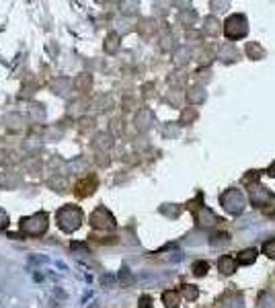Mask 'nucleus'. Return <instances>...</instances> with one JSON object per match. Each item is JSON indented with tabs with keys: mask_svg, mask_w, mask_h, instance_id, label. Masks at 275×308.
<instances>
[{
	"mask_svg": "<svg viewBox=\"0 0 275 308\" xmlns=\"http://www.w3.org/2000/svg\"><path fill=\"white\" fill-rule=\"evenodd\" d=\"M220 204H222V207L228 214L238 216V214L244 212L246 198H244V193L240 189H228V191H224L222 195H220Z\"/></svg>",
	"mask_w": 275,
	"mask_h": 308,
	"instance_id": "1",
	"label": "nucleus"
},
{
	"mask_svg": "<svg viewBox=\"0 0 275 308\" xmlns=\"http://www.w3.org/2000/svg\"><path fill=\"white\" fill-rule=\"evenodd\" d=\"M224 35L228 39H240L249 33V23H246V17L244 15H232L224 21Z\"/></svg>",
	"mask_w": 275,
	"mask_h": 308,
	"instance_id": "2",
	"label": "nucleus"
},
{
	"mask_svg": "<svg viewBox=\"0 0 275 308\" xmlns=\"http://www.w3.org/2000/svg\"><path fill=\"white\" fill-rule=\"evenodd\" d=\"M80 222H82V214H80V209L74 207V205H66L58 212V224H60V228L66 230V232L76 230L80 226Z\"/></svg>",
	"mask_w": 275,
	"mask_h": 308,
	"instance_id": "3",
	"label": "nucleus"
},
{
	"mask_svg": "<svg viewBox=\"0 0 275 308\" xmlns=\"http://www.w3.org/2000/svg\"><path fill=\"white\" fill-rule=\"evenodd\" d=\"M47 226V216L46 214H35L31 218L21 220V230H25L27 234H41Z\"/></svg>",
	"mask_w": 275,
	"mask_h": 308,
	"instance_id": "4",
	"label": "nucleus"
},
{
	"mask_svg": "<svg viewBox=\"0 0 275 308\" xmlns=\"http://www.w3.org/2000/svg\"><path fill=\"white\" fill-rule=\"evenodd\" d=\"M251 202L255 204V207H263V205L273 202V193L263 185H253L251 187Z\"/></svg>",
	"mask_w": 275,
	"mask_h": 308,
	"instance_id": "5",
	"label": "nucleus"
},
{
	"mask_svg": "<svg viewBox=\"0 0 275 308\" xmlns=\"http://www.w3.org/2000/svg\"><path fill=\"white\" fill-rule=\"evenodd\" d=\"M91 222H92V226H97V228H113L115 226L113 216L109 214L105 207H99L97 212L91 216Z\"/></svg>",
	"mask_w": 275,
	"mask_h": 308,
	"instance_id": "6",
	"label": "nucleus"
},
{
	"mask_svg": "<svg viewBox=\"0 0 275 308\" xmlns=\"http://www.w3.org/2000/svg\"><path fill=\"white\" fill-rule=\"evenodd\" d=\"M236 267H238V259L236 257L224 255V257H220V261H218V269L222 271L224 275H232L236 271Z\"/></svg>",
	"mask_w": 275,
	"mask_h": 308,
	"instance_id": "7",
	"label": "nucleus"
},
{
	"mask_svg": "<svg viewBox=\"0 0 275 308\" xmlns=\"http://www.w3.org/2000/svg\"><path fill=\"white\" fill-rule=\"evenodd\" d=\"M197 222L201 224V226H214V224L218 222V216L212 212V209L201 207L199 212H197Z\"/></svg>",
	"mask_w": 275,
	"mask_h": 308,
	"instance_id": "8",
	"label": "nucleus"
},
{
	"mask_svg": "<svg viewBox=\"0 0 275 308\" xmlns=\"http://www.w3.org/2000/svg\"><path fill=\"white\" fill-rule=\"evenodd\" d=\"M222 308H244L242 296L240 294H228L222 298Z\"/></svg>",
	"mask_w": 275,
	"mask_h": 308,
	"instance_id": "9",
	"label": "nucleus"
},
{
	"mask_svg": "<svg viewBox=\"0 0 275 308\" xmlns=\"http://www.w3.org/2000/svg\"><path fill=\"white\" fill-rule=\"evenodd\" d=\"M162 302L169 308H177L179 302H181V296H179V292H175V290H167L162 294Z\"/></svg>",
	"mask_w": 275,
	"mask_h": 308,
	"instance_id": "10",
	"label": "nucleus"
},
{
	"mask_svg": "<svg viewBox=\"0 0 275 308\" xmlns=\"http://www.w3.org/2000/svg\"><path fill=\"white\" fill-rule=\"evenodd\" d=\"M236 259H238L240 265H253L257 261V249H244Z\"/></svg>",
	"mask_w": 275,
	"mask_h": 308,
	"instance_id": "11",
	"label": "nucleus"
},
{
	"mask_svg": "<svg viewBox=\"0 0 275 308\" xmlns=\"http://www.w3.org/2000/svg\"><path fill=\"white\" fill-rule=\"evenodd\" d=\"M257 308H275V298L269 292H261V296L257 300Z\"/></svg>",
	"mask_w": 275,
	"mask_h": 308,
	"instance_id": "12",
	"label": "nucleus"
},
{
	"mask_svg": "<svg viewBox=\"0 0 275 308\" xmlns=\"http://www.w3.org/2000/svg\"><path fill=\"white\" fill-rule=\"evenodd\" d=\"M263 253H265L269 259H275V239L263 243Z\"/></svg>",
	"mask_w": 275,
	"mask_h": 308,
	"instance_id": "13",
	"label": "nucleus"
},
{
	"mask_svg": "<svg viewBox=\"0 0 275 308\" xmlns=\"http://www.w3.org/2000/svg\"><path fill=\"white\" fill-rule=\"evenodd\" d=\"M183 296H185L187 300H195V298L199 296V292H197L195 286H185V288H183Z\"/></svg>",
	"mask_w": 275,
	"mask_h": 308,
	"instance_id": "14",
	"label": "nucleus"
},
{
	"mask_svg": "<svg viewBox=\"0 0 275 308\" xmlns=\"http://www.w3.org/2000/svg\"><path fill=\"white\" fill-rule=\"evenodd\" d=\"M210 269V265H208V261H197L195 265H193V273L195 275H203L205 271Z\"/></svg>",
	"mask_w": 275,
	"mask_h": 308,
	"instance_id": "15",
	"label": "nucleus"
},
{
	"mask_svg": "<svg viewBox=\"0 0 275 308\" xmlns=\"http://www.w3.org/2000/svg\"><path fill=\"white\" fill-rule=\"evenodd\" d=\"M189 99H191V101H195V103H201V101L205 99V93H203L201 89H193V91L189 93Z\"/></svg>",
	"mask_w": 275,
	"mask_h": 308,
	"instance_id": "16",
	"label": "nucleus"
},
{
	"mask_svg": "<svg viewBox=\"0 0 275 308\" xmlns=\"http://www.w3.org/2000/svg\"><path fill=\"white\" fill-rule=\"evenodd\" d=\"M4 226H8V216L0 209V228H4Z\"/></svg>",
	"mask_w": 275,
	"mask_h": 308,
	"instance_id": "17",
	"label": "nucleus"
},
{
	"mask_svg": "<svg viewBox=\"0 0 275 308\" xmlns=\"http://www.w3.org/2000/svg\"><path fill=\"white\" fill-rule=\"evenodd\" d=\"M140 308H152V306H150V298L148 296L140 298Z\"/></svg>",
	"mask_w": 275,
	"mask_h": 308,
	"instance_id": "18",
	"label": "nucleus"
},
{
	"mask_svg": "<svg viewBox=\"0 0 275 308\" xmlns=\"http://www.w3.org/2000/svg\"><path fill=\"white\" fill-rule=\"evenodd\" d=\"M269 175H271V177H275V162L269 166Z\"/></svg>",
	"mask_w": 275,
	"mask_h": 308,
	"instance_id": "19",
	"label": "nucleus"
}]
</instances>
